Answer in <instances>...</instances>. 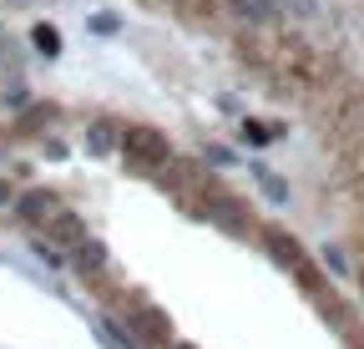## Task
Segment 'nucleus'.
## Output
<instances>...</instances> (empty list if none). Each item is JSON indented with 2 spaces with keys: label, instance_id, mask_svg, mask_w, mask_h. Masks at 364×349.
Here are the masks:
<instances>
[{
  "label": "nucleus",
  "instance_id": "obj_1",
  "mask_svg": "<svg viewBox=\"0 0 364 349\" xmlns=\"http://www.w3.org/2000/svg\"><path fill=\"white\" fill-rule=\"evenodd\" d=\"M117 152H122L132 167H167V162H172V142L157 132V127H147V122L127 127V132L117 137Z\"/></svg>",
  "mask_w": 364,
  "mask_h": 349
},
{
  "label": "nucleus",
  "instance_id": "obj_2",
  "mask_svg": "<svg viewBox=\"0 0 364 349\" xmlns=\"http://www.w3.org/2000/svg\"><path fill=\"white\" fill-rule=\"evenodd\" d=\"M263 243H268V253L279 258L284 269H294V274L304 279V289H318V274L309 269V258H304V248H299L294 233H284V228H263Z\"/></svg>",
  "mask_w": 364,
  "mask_h": 349
},
{
  "label": "nucleus",
  "instance_id": "obj_3",
  "mask_svg": "<svg viewBox=\"0 0 364 349\" xmlns=\"http://www.w3.org/2000/svg\"><path fill=\"white\" fill-rule=\"evenodd\" d=\"M86 238H91V233H86V223H81L76 213H66V208H61V213L51 218V223H46V238H41V243H56V248L76 253V248H81Z\"/></svg>",
  "mask_w": 364,
  "mask_h": 349
},
{
  "label": "nucleus",
  "instance_id": "obj_4",
  "mask_svg": "<svg viewBox=\"0 0 364 349\" xmlns=\"http://www.w3.org/2000/svg\"><path fill=\"white\" fill-rule=\"evenodd\" d=\"M16 213L26 218V223H51V218L61 213V198L46 193V188H36V193H26V198L16 203Z\"/></svg>",
  "mask_w": 364,
  "mask_h": 349
},
{
  "label": "nucleus",
  "instance_id": "obj_5",
  "mask_svg": "<svg viewBox=\"0 0 364 349\" xmlns=\"http://www.w3.org/2000/svg\"><path fill=\"white\" fill-rule=\"evenodd\" d=\"M208 218H213V223H223L228 233H248V228H253V218L238 208V198H213V203H208Z\"/></svg>",
  "mask_w": 364,
  "mask_h": 349
},
{
  "label": "nucleus",
  "instance_id": "obj_6",
  "mask_svg": "<svg viewBox=\"0 0 364 349\" xmlns=\"http://www.w3.org/2000/svg\"><path fill=\"white\" fill-rule=\"evenodd\" d=\"M136 334H142L147 344H172V324H167V314L162 309H152V304H142V309H136Z\"/></svg>",
  "mask_w": 364,
  "mask_h": 349
},
{
  "label": "nucleus",
  "instance_id": "obj_7",
  "mask_svg": "<svg viewBox=\"0 0 364 349\" xmlns=\"http://www.w3.org/2000/svg\"><path fill=\"white\" fill-rule=\"evenodd\" d=\"M233 16L248 26H273L279 21V0H233Z\"/></svg>",
  "mask_w": 364,
  "mask_h": 349
},
{
  "label": "nucleus",
  "instance_id": "obj_8",
  "mask_svg": "<svg viewBox=\"0 0 364 349\" xmlns=\"http://www.w3.org/2000/svg\"><path fill=\"white\" fill-rule=\"evenodd\" d=\"M117 137H122V132H117L112 122H91V127H86V152H97V157H102V152H117Z\"/></svg>",
  "mask_w": 364,
  "mask_h": 349
},
{
  "label": "nucleus",
  "instance_id": "obj_9",
  "mask_svg": "<svg viewBox=\"0 0 364 349\" xmlns=\"http://www.w3.org/2000/svg\"><path fill=\"white\" fill-rule=\"evenodd\" d=\"M71 258H76V269L86 274V269H102V264H107V248H102L97 238H86V243H81V248H76Z\"/></svg>",
  "mask_w": 364,
  "mask_h": 349
},
{
  "label": "nucleus",
  "instance_id": "obj_10",
  "mask_svg": "<svg viewBox=\"0 0 364 349\" xmlns=\"http://www.w3.org/2000/svg\"><path fill=\"white\" fill-rule=\"evenodd\" d=\"M31 46H36L41 56H56V51H61V36H56V26H36V31H31Z\"/></svg>",
  "mask_w": 364,
  "mask_h": 349
},
{
  "label": "nucleus",
  "instance_id": "obj_11",
  "mask_svg": "<svg viewBox=\"0 0 364 349\" xmlns=\"http://www.w3.org/2000/svg\"><path fill=\"white\" fill-rule=\"evenodd\" d=\"M253 172H258V183H263V193H268L273 203H289V183H284V178H273L268 167H253Z\"/></svg>",
  "mask_w": 364,
  "mask_h": 349
},
{
  "label": "nucleus",
  "instance_id": "obj_12",
  "mask_svg": "<svg viewBox=\"0 0 364 349\" xmlns=\"http://www.w3.org/2000/svg\"><path fill=\"white\" fill-rule=\"evenodd\" d=\"M97 339H102L107 349H136L127 334H117V329H112V319H102V324H97Z\"/></svg>",
  "mask_w": 364,
  "mask_h": 349
},
{
  "label": "nucleus",
  "instance_id": "obj_13",
  "mask_svg": "<svg viewBox=\"0 0 364 349\" xmlns=\"http://www.w3.org/2000/svg\"><path fill=\"white\" fill-rule=\"evenodd\" d=\"M203 157H208L213 167H228V162H233V152H228V147H218V142H213V147H208Z\"/></svg>",
  "mask_w": 364,
  "mask_h": 349
},
{
  "label": "nucleus",
  "instance_id": "obj_14",
  "mask_svg": "<svg viewBox=\"0 0 364 349\" xmlns=\"http://www.w3.org/2000/svg\"><path fill=\"white\" fill-rule=\"evenodd\" d=\"M243 137H248V142H268L273 132H268V127H253V122H243Z\"/></svg>",
  "mask_w": 364,
  "mask_h": 349
},
{
  "label": "nucleus",
  "instance_id": "obj_15",
  "mask_svg": "<svg viewBox=\"0 0 364 349\" xmlns=\"http://www.w3.org/2000/svg\"><path fill=\"white\" fill-rule=\"evenodd\" d=\"M6 203H16V193H11V183H6V178H0V208H6Z\"/></svg>",
  "mask_w": 364,
  "mask_h": 349
},
{
  "label": "nucleus",
  "instance_id": "obj_16",
  "mask_svg": "<svg viewBox=\"0 0 364 349\" xmlns=\"http://www.w3.org/2000/svg\"><path fill=\"white\" fill-rule=\"evenodd\" d=\"M167 349H198V344H167Z\"/></svg>",
  "mask_w": 364,
  "mask_h": 349
}]
</instances>
